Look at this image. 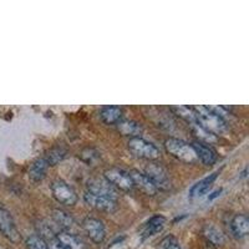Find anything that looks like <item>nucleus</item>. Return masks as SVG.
Returning <instances> with one entry per match:
<instances>
[{"mask_svg":"<svg viewBox=\"0 0 249 249\" xmlns=\"http://www.w3.org/2000/svg\"><path fill=\"white\" fill-rule=\"evenodd\" d=\"M196 112V120L197 124L204 128L206 131L211 132L212 135L217 136L221 133L226 132L228 128L226 120L222 116H219L215 111L212 110V107L207 106H195L193 107Z\"/></svg>","mask_w":249,"mask_h":249,"instance_id":"obj_1","label":"nucleus"},{"mask_svg":"<svg viewBox=\"0 0 249 249\" xmlns=\"http://www.w3.org/2000/svg\"><path fill=\"white\" fill-rule=\"evenodd\" d=\"M163 146L167 153H170L172 157H175L178 161L184 162V163H196L198 161L192 144L187 143L183 140L176 139V137H168L164 141Z\"/></svg>","mask_w":249,"mask_h":249,"instance_id":"obj_2","label":"nucleus"},{"mask_svg":"<svg viewBox=\"0 0 249 249\" xmlns=\"http://www.w3.org/2000/svg\"><path fill=\"white\" fill-rule=\"evenodd\" d=\"M127 147L133 156H136L139 159L148 160V161H156L161 156V151L157 146L142 137H132L128 140Z\"/></svg>","mask_w":249,"mask_h":249,"instance_id":"obj_3","label":"nucleus"},{"mask_svg":"<svg viewBox=\"0 0 249 249\" xmlns=\"http://www.w3.org/2000/svg\"><path fill=\"white\" fill-rule=\"evenodd\" d=\"M104 178L110 182L116 190L130 192L133 190V182L127 171L120 167H110L104 172Z\"/></svg>","mask_w":249,"mask_h":249,"instance_id":"obj_4","label":"nucleus"},{"mask_svg":"<svg viewBox=\"0 0 249 249\" xmlns=\"http://www.w3.org/2000/svg\"><path fill=\"white\" fill-rule=\"evenodd\" d=\"M51 193L54 196V198L59 202L60 204H64V206H75L79 199L77 197V193L75 192V190L70 184H68L66 182L61 181V179H57L54 181L50 186Z\"/></svg>","mask_w":249,"mask_h":249,"instance_id":"obj_5","label":"nucleus"},{"mask_svg":"<svg viewBox=\"0 0 249 249\" xmlns=\"http://www.w3.org/2000/svg\"><path fill=\"white\" fill-rule=\"evenodd\" d=\"M144 175L153 182L157 190H168L171 187L170 176H168L167 170L161 163L153 161L144 168Z\"/></svg>","mask_w":249,"mask_h":249,"instance_id":"obj_6","label":"nucleus"},{"mask_svg":"<svg viewBox=\"0 0 249 249\" xmlns=\"http://www.w3.org/2000/svg\"><path fill=\"white\" fill-rule=\"evenodd\" d=\"M82 230L93 243L101 244L106 238V228L102 221L93 217H88L82 221Z\"/></svg>","mask_w":249,"mask_h":249,"instance_id":"obj_7","label":"nucleus"},{"mask_svg":"<svg viewBox=\"0 0 249 249\" xmlns=\"http://www.w3.org/2000/svg\"><path fill=\"white\" fill-rule=\"evenodd\" d=\"M86 204L90 206L93 210L99 211L104 213H113L117 210V201L116 199H111L107 197H102V196L93 195L86 191L84 195Z\"/></svg>","mask_w":249,"mask_h":249,"instance_id":"obj_8","label":"nucleus"},{"mask_svg":"<svg viewBox=\"0 0 249 249\" xmlns=\"http://www.w3.org/2000/svg\"><path fill=\"white\" fill-rule=\"evenodd\" d=\"M0 233L6 237L13 243H18L20 241V234L18 231L15 222L12 214L5 208L0 207Z\"/></svg>","mask_w":249,"mask_h":249,"instance_id":"obj_9","label":"nucleus"},{"mask_svg":"<svg viewBox=\"0 0 249 249\" xmlns=\"http://www.w3.org/2000/svg\"><path fill=\"white\" fill-rule=\"evenodd\" d=\"M88 192L93 193V195L107 197L111 199H117V190L110 182L106 181L104 177H95L88 182Z\"/></svg>","mask_w":249,"mask_h":249,"instance_id":"obj_10","label":"nucleus"},{"mask_svg":"<svg viewBox=\"0 0 249 249\" xmlns=\"http://www.w3.org/2000/svg\"><path fill=\"white\" fill-rule=\"evenodd\" d=\"M192 147L195 150L197 159L206 166H211V164L215 163L218 160V153L211 144L203 143L201 141H195L192 143Z\"/></svg>","mask_w":249,"mask_h":249,"instance_id":"obj_11","label":"nucleus"},{"mask_svg":"<svg viewBox=\"0 0 249 249\" xmlns=\"http://www.w3.org/2000/svg\"><path fill=\"white\" fill-rule=\"evenodd\" d=\"M128 173H130L131 179H132L133 182V187H137V188H139L140 191H142L144 195L155 196L156 193L159 192L157 187L153 184V182L151 181L144 173L140 172V171L137 170H131Z\"/></svg>","mask_w":249,"mask_h":249,"instance_id":"obj_12","label":"nucleus"},{"mask_svg":"<svg viewBox=\"0 0 249 249\" xmlns=\"http://www.w3.org/2000/svg\"><path fill=\"white\" fill-rule=\"evenodd\" d=\"M56 241L59 242L60 246L65 249H88L86 244L84 243L81 238L75 233H69V232H61L56 233L55 235Z\"/></svg>","mask_w":249,"mask_h":249,"instance_id":"obj_13","label":"nucleus"},{"mask_svg":"<svg viewBox=\"0 0 249 249\" xmlns=\"http://www.w3.org/2000/svg\"><path fill=\"white\" fill-rule=\"evenodd\" d=\"M164 224H166V217L161 214H156L151 217L146 223H144L143 228H142L141 237L142 239H147V238L152 237V235L157 234L163 230Z\"/></svg>","mask_w":249,"mask_h":249,"instance_id":"obj_14","label":"nucleus"},{"mask_svg":"<svg viewBox=\"0 0 249 249\" xmlns=\"http://www.w3.org/2000/svg\"><path fill=\"white\" fill-rule=\"evenodd\" d=\"M117 131L121 133L122 136L126 137H140V135L143 131L142 124H139L137 121H133V120H120L116 124Z\"/></svg>","mask_w":249,"mask_h":249,"instance_id":"obj_15","label":"nucleus"},{"mask_svg":"<svg viewBox=\"0 0 249 249\" xmlns=\"http://www.w3.org/2000/svg\"><path fill=\"white\" fill-rule=\"evenodd\" d=\"M48 167H49V164L48 162L45 161L44 157L35 160V161L30 164V167H29V171H28L30 181L34 182V183L43 181V179L45 178Z\"/></svg>","mask_w":249,"mask_h":249,"instance_id":"obj_16","label":"nucleus"},{"mask_svg":"<svg viewBox=\"0 0 249 249\" xmlns=\"http://www.w3.org/2000/svg\"><path fill=\"white\" fill-rule=\"evenodd\" d=\"M53 219L55 221V223L61 228L64 232L74 233L72 231L76 228V222L72 217H71L69 213H66L65 211L62 210H53Z\"/></svg>","mask_w":249,"mask_h":249,"instance_id":"obj_17","label":"nucleus"},{"mask_svg":"<svg viewBox=\"0 0 249 249\" xmlns=\"http://www.w3.org/2000/svg\"><path fill=\"white\" fill-rule=\"evenodd\" d=\"M218 173H219V171H217V172H213L212 175H210L208 177H206V178L201 179L199 182H197V183L193 184L190 190L191 198H197V197H202L203 195H206L207 191L210 190L211 186L213 184V182L217 179Z\"/></svg>","mask_w":249,"mask_h":249,"instance_id":"obj_18","label":"nucleus"},{"mask_svg":"<svg viewBox=\"0 0 249 249\" xmlns=\"http://www.w3.org/2000/svg\"><path fill=\"white\" fill-rule=\"evenodd\" d=\"M231 231L237 238H243L249 232V219L247 214H235L231 221Z\"/></svg>","mask_w":249,"mask_h":249,"instance_id":"obj_19","label":"nucleus"},{"mask_svg":"<svg viewBox=\"0 0 249 249\" xmlns=\"http://www.w3.org/2000/svg\"><path fill=\"white\" fill-rule=\"evenodd\" d=\"M124 110L120 106H105L100 111V119L106 124H115L121 120Z\"/></svg>","mask_w":249,"mask_h":249,"instance_id":"obj_20","label":"nucleus"},{"mask_svg":"<svg viewBox=\"0 0 249 249\" xmlns=\"http://www.w3.org/2000/svg\"><path fill=\"white\" fill-rule=\"evenodd\" d=\"M202 234L206 238L207 242H210L213 246H223L224 242H226L223 233L218 230L217 227L213 226V224H206L202 228Z\"/></svg>","mask_w":249,"mask_h":249,"instance_id":"obj_21","label":"nucleus"},{"mask_svg":"<svg viewBox=\"0 0 249 249\" xmlns=\"http://www.w3.org/2000/svg\"><path fill=\"white\" fill-rule=\"evenodd\" d=\"M66 155H68V150H66L64 146H61V144H57V146L50 148V150L45 153L44 159L48 162L49 166H56L59 162H61L62 160L65 159Z\"/></svg>","mask_w":249,"mask_h":249,"instance_id":"obj_22","label":"nucleus"},{"mask_svg":"<svg viewBox=\"0 0 249 249\" xmlns=\"http://www.w3.org/2000/svg\"><path fill=\"white\" fill-rule=\"evenodd\" d=\"M171 110H172L177 116L182 117V119L186 120L187 122H190L191 124L197 122V120H196V112L195 110H193V107H190V106H177V107H172Z\"/></svg>","mask_w":249,"mask_h":249,"instance_id":"obj_23","label":"nucleus"},{"mask_svg":"<svg viewBox=\"0 0 249 249\" xmlns=\"http://www.w3.org/2000/svg\"><path fill=\"white\" fill-rule=\"evenodd\" d=\"M191 126H192V130L193 132H195L196 136L199 139L198 141L203 142V143H207V144H211L213 143V142L217 141L214 135H212L211 132H208V131H206L204 128H202L197 122H196V124H192Z\"/></svg>","mask_w":249,"mask_h":249,"instance_id":"obj_24","label":"nucleus"},{"mask_svg":"<svg viewBox=\"0 0 249 249\" xmlns=\"http://www.w3.org/2000/svg\"><path fill=\"white\" fill-rule=\"evenodd\" d=\"M79 157L82 161L85 162V163H88L89 166H93V164L96 163L100 160V153L96 148L85 147L81 152H80Z\"/></svg>","mask_w":249,"mask_h":249,"instance_id":"obj_25","label":"nucleus"},{"mask_svg":"<svg viewBox=\"0 0 249 249\" xmlns=\"http://www.w3.org/2000/svg\"><path fill=\"white\" fill-rule=\"evenodd\" d=\"M26 248L28 249H49L48 243L45 239L40 237V235L34 234L26 239Z\"/></svg>","mask_w":249,"mask_h":249,"instance_id":"obj_26","label":"nucleus"},{"mask_svg":"<svg viewBox=\"0 0 249 249\" xmlns=\"http://www.w3.org/2000/svg\"><path fill=\"white\" fill-rule=\"evenodd\" d=\"M46 243H48L49 249H65V248H62V247L60 246V243L56 241V238H55V237L51 238V239H49Z\"/></svg>","mask_w":249,"mask_h":249,"instance_id":"obj_27","label":"nucleus"},{"mask_svg":"<svg viewBox=\"0 0 249 249\" xmlns=\"http://www.w3.org/2000/svg\"><path fill=\"white\" fill-rule=\"evenodd\" d=\"M163 249H182L178 244L176 243V242H170V243L164 244Z\"/></svg>","mask_w":249,"mask_h":249,"instance_id":"obj_28","label":"nucleus"},{"mask_svg":"<svg viewBox=\"0 0 249 249\" xmlns=\"http://www.w3.org/2000/svg\"><path fill=\"white\" fill-rule=\"evenodd\" d=\"M221 193H222V188H219V190L214 191V192H213L212 195H211L210 197H208V201H212V199H214L215 197H218V196L221 195Z\"/></svg>","mask_w":249,"mask_h":249,"instance_id":"obj_29","label":"nucleus"}]
</instances>
